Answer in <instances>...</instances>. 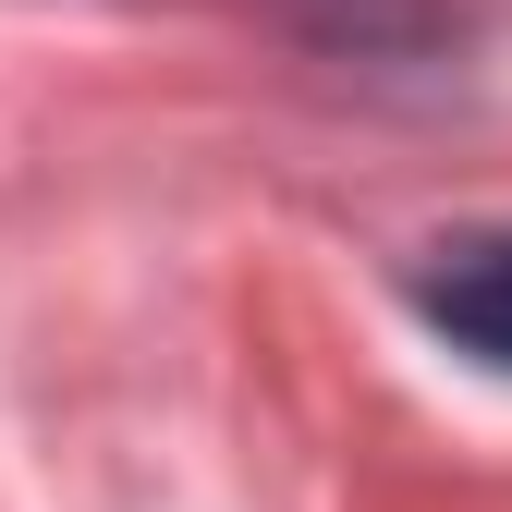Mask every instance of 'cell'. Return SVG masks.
<instances>
[{"instance_id":"1","label":"cell","mask_w":512,"mask_h":512,"mask_svg":"<svg viewBox=\"0 0 512 512\" xmlns=\"http://www.w3.org/2000/svg\"><path fill=\"white\" fill-rule=\"evenodd\" d=\"M415 305H427V330H452L464 354L512 366V232H452V244H427V256H415Z\"/></svg>"}]
</instances>
